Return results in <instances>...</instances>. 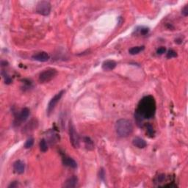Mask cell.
I'll return each instance as SVG.
<instances>
[{
    "label": "cell",
    "instance_id": "4fadbf2b",
    "mask_svg": "<svg viewBox=\"0 0 188 188\" xmlns=\"http://www.w3.org/2000/svg\"><path fill=\"white\" fill-rule=\"evenodd\" d=\"M132 144L138 149H144L147 146V143L146 142L145 140L139 137H136L133 139Z\"/></svg>",
    "mask_w": 188,
    "mask_h": 188
},
{
    "label": "cell",
    "instance_id": "8992f818",
    "mask_svg": "<svg viewBox=\"0 0 188 188\" xmlns=\"http://www.w3.org/2000/svg\"><path fill=\"white\" fill-rule=\"evenodd\" d=\"M64 94H65V91L62 90V91L57 93L56 95H54L53 98H51V99L49 101V104L47 105V109H46V112H47L48 115H50V114L53 112V110H54L55 107L57 106V103L60 102L61 98L62 97Z\"/></svg>",
    "mask_w": 188,
    "mask_h": 188
},
{
    "label": "cell",
    "instance_id": "d6986e66",
    "mask_svg": "<svg viewBox=\"0 0 188 188\" xmlns=\"http://www.w3.org/2000/svg\"><path fill=\"white\" fill-rule=\"evenodd\" d=\"M33 144H34V138L30 137L29 139L27 140V141H26V143H25V146H24V147H25L26 149H30V148L33 147Z\"/></svg>",
    "mask_w": 188,
    "mask_h": 188
},
{
    "label": "cell",
    "instance_id": "cb8c5ba5",
    "mask_svg": "<svg viewBox=\"0 0 188 188\" xmlns=\"http://www.w3.org/2000/svg\"><path fill=\"white\" fill-rule=\"evenodd\" d=\"M165 179V174H160L157 177V181L159 183H161L164 181V180Z\"/></svg>",
    "mask_w": 188,
    "mask_h": 188
},
{
    "label": "cell",
    "instance_id": "44dd1931",
    "mask_svg": "<svg viewBox=\"0 0 188 188\" xmlns=\"http://www.w3.org/2000/svg\"><path fill=\"white\" fill-rule=\"evenodd\" d=\"M99 179H100L101 180L104 181V179H105V171H104V169L103 168H102L100 170H99Z\"/></svg>",
    "mask_w": 188,
    "mask_h": 188
},
{
    "label": "cell",
    "instance_id": "52a82bcc",
    "mask_svg": "<svg viewBox=\"0 0 188 188\" xmlns=\"http://www.w3.org/2000/svg\"><path fill=\"white\" fill-rule=\"evenodd\" d=\"M30 109L27 108V107H25L22 110V111L20 112V113L19 114V115L16 118L15 122H14V124L19 126L21 123H23V122L26 121L28 118V117L30 116Z\"/></svg>",
    "mask_w": 188,
    "mask_h": 188
},
{
    "label": "cell",
    "instance_id": "5bb4252c",
    "mask_svg": "<svg viewBox=\"0 0 188 188\" xmlns=\"http://www.w3.org/2000/svg\"><path fill=\"white\" fill-rule=\"evenodd\" d=\"M84 140V143L85 145L86 149H88V151H93L94 149V141L91 140V137H85L83 138Z\"/></svg>",
    "mask_w": 188,
    "mask_h": 188
},
{
    "label": "cell",
    "instance_id": "6da1fadb",
    "mask_svg": "<svg viewBox=\"0 0 188 188\" xmlns=\"http://www.w3.org/2000/svg\"><path fill=\"white\" fill-rule=\"evenodd\" d=\"M156 102L152 96H144L138 104L137 108L134 114V118L137 125L143 126V120L153 118L156 112Z\"/></svg>",
    "mask_w": 188,
    "mask_h": 188
},
{
    "label": "cell",
    "instance_id": "7c38bea8",
    "mask_svg": "<svg viewBox=\"0 0 188 188\" xmlns=\"http://www.w3.org/2000/svg\"><path fill=\"white\" fill-rule=\"evenodd\" d=\"M78 184V178L76 176H73L71 177L68 178L64 183V187L66 188H74L76 187Z\"/></svg>",
    "mask_w": 188,
    "mask_h": 188
},
{
    "label": "cell",
    "instance_id": "2e32d148",
    "mask_svg": "<svg viewBox=\"0 0 188 188\" xmlns=\"http://www.w3.org/2000/svg\"><path fill=\"white\" fill-rule=\"evenodd\" d=\"M146 133L149 135V137H153L154 136V134H155V132H154L153 126L150 123H148L146 125Z\"/></svg>",
    "mask_w": 188,
    "mask_h": 188
},
{
    "label": "cell",
    "instance_id": "ffe728a7",
    "mask_svg": "<svg viewBox=\"0 0 188 188\" xmlns=\"http://www.w3.org/2000/svg\"><path fill=\"white\" fill-rule=\"evenodd\" d=\"M177 57V53L173 49H170L168 50V53L166 54V57L168 59H171V58H173V57Z\"/></svg>",
    "mask_w": 188,
    "mask_h": 188
},
{
    "label": "cell",
    "instance_id": "4316f807",
    "mask_svg": "<svg viewBox=\"0 0 188 188\" xmlns=\"http://www.w3.org/2000/svg\"><path fill=\"white\" fill-rule=\"evenodd\" d=\"M175 42H176V43H178V44H181L182 43V39L181 38H176L175 40Z\"/></svg>",
    "mask_w": 188,
    "mask_h": 188
},
{
    "label": "cell",
    "instance_id": "ba28073f",
    "mask_svg": "<svg viewBox=\"0 0 188 188\" xmlns=\"http://www.w3.org/2000/svg\"><path fill=\"white\" fill-rule=\"evenodd\" d=\"M32 58L34 60L38 61V62H45L49 61L50 59V56L46 51H41V52H38L32 56Z\"/></svg>",
    "mask_w": 188,
    "mask_h": 188
},
{
    "label": "cell",
    "instance_id": "30bf717a",
    "mask_svg": "<svg viewBox=\"0 0 188 188\" xmlns=\"http://www.w3.org/2000/svg\"><path fill=\"white\" fill-rule=\"evenodd\" d=\"M13 171L17 174H22L25 170V165L22 160H17L13 163Z\"/></svg>",
    "mask_w": 188,
    "mask_h": 188
},
{
    "label": "cell",
    "instance_id": "5b68a950",
    "mask_svg": "<svg viewBox=\"0 0 188 188\" xmlns=\"http://www.w3.org/2000/svg\"><path fill=\"white\" fill-rule=\"evenodd\" d=\"M51 10V3L48 1H41L36 5L37 13L41 16H46L50 14Z\"/></svg>",
    "mask_w": 188,
    "mask_h": 188
},
{
    "label": "cell",
    "instance_id": "ac0fdd59",
    "mask_svg": "<svg viewBox=\"0 0 188 188\" xmlns=\"http://www.w3.org/2000/svg\"><path fill=\"white\" fill-rule=\"evenodd\" d=\"M136 32L139 33L140 35H146V34H148L149 32V28L146 27H139L136 29Z\"/></svg>",
    "mask_w": 188,
    "mask_h": 188
},
{
    "label": "cell",
    "instance_id": "277c9868",
    "mask_svg": "<svg viewBox=\"0 0 188 188\" xmlns=\"http://www.w3.org/2000/svg\"><path fill=\"white\" fill-rule=\"evenodd\" d=\"M57 75V71L55 68H49L41 72L39 75V82L41 83H46L52 80Z\"/></svg>",
    "mask_w": 188,
    "mask_h": 188
},
{
    "label": "cell",
    "instance_id": "9c48e42d",
    "mask_svg": "<svg viewBox=\"0 0 188 188\" xmlns=\"http://www.w3.org/2000/svg\"><path fill=\"white\" fill-rule=\"evenodd\" d=\"M62 163L65 166L68 167V168H77V162L74 160L71 157H68V156L65 155L63 154L62 155Z\"/></svg>",
    "mask_w": 188,
    "mask_h": 188
},
{
    "label": "cell",
    "instance_id": "d4e9b609",
    "mask_svg": "<svg viewBox=\"0 0 188 188\" xmlns=\"http://www.w3.org/2000/svg\"><path fill=\"white\" fill-rule=\"evenodd\" d=\"M181 13L184 16H188V5H185V7L182 9L181 10Z\"/></svg>",
    "mask_w": 188,
    "mask_h": 188
},
{
    "label": "cell",
    "instance_id": "7a4b0ae2",
    "mask_svg": "<svg viewBox=\"0 0 188 188\" xmlns=\"http://www.w3.org/2000/svg\"><path fill=\"white\" fill-rule=\"evenodd\" d=\"M115 132L120 137H126L132 134L133 132V124L128 119H120L115 123Z\"/></svg>",
    "mask_w": 188,
    "mask_h": 188
},
{
    "label": "cell",
    "instance_id": "484cf974",
    "mask_svg": "<svg viewBox=\"0 0 188 188\" xmlns=\"http://www.w3.org/2000/svg\"><path fill=\"white\" fill-rule=\"evenodd\" d=\"M18 186H19V183H18V181H13V182H11L10 184H9L8 188H16V187H17Z\"/></svg>",
    "mask_w": 188,
    "mask_h": 188
},
{
    "label": "cell",
    "instance_id": "3957f363",
    "mask_svg": "<svg viewBox=\"0 0 188 188\" xmlns=\"http://www.w3.org/2000/svg\"><path fill=\"white\" fill-rule=\"evenodd\" d=\"M68 132L69 137H70V142L71 143L72 146L74 148H75V149H78L80 146V136H79L78 133H77L74 125L73 124V123L71 121L69 122Z\"/></svg>",
    "mask_w": 188,
    "mask_h": 188
},
{
    "label": "cell",
    "instance_id": "7402d4cb",
    "mask_svg": "<svg viewBox=\"0 0 188 188\" xmlns=\"http://www.w3.org/2000/svg\"><path fill=\"white\" fill-rule=\"evenodd\" d=\"M2 75H3V76H4V82H5V84L9 85V84H10L11 82H12V80H11L10 77L8 76V75L7 74V73H4V74L2 73Z\"/></svg>",
    "mask_w": 188,
    "mask_h": 188
},
{
    "label": "cell",
    "instance_id": "e0dca14e",
    "mask_svg": "<svg viewBox=\"0 0 188 188\" xmlns=\"http://www.w3.org/2000/svg\"><path fill=\"white\" fill-rule=\"evenodd\" d=\"M40 149L42 152H46L48 151V145L46 140L45 139H41L39 143Z\"/></svg>",
    "mask_w": 188,
    "mask_h": 188
},
{
    "label": "cell",
    "instance_id": "9a60e30c",
    "mask_svg": "<svg viewBox=\"0 0 188 188\" xmlns=\"http://www.w3.org/2000/svg\"><path fill=\"white\" fill-rule=\"evenodd\" d=\"M145 49V46H134V47L131 48L129 49V53L132 55H135V54H139L140 52L143 51Z\"/></svg>",
    "mask_w": 188,
    "mask_h": 188
},
{
    "label": "cell",
    "instance_id": "8fae6325",
    "mask_svg": "<svg viewBox=\"0 0 188 188\" xmlns=\"http://www.w3.org/2000/svg\"><path fill=\"white\" fill-rule=\"evenodd\" d=\"M117 66V62L114 60H108L104 61L102 63V69L105 71H110L115 68Z\"/></svg>",
    "mask_w": 188,
    "mask_h": 188
},
{
    "label": "cell",
    "instance_id": "603a6c76",
    "mask_svg": "<svg viewBox=\"0 0 188 188\" xmlns=\"http://www.w3.org/2000/svg\"><path fill=\"white\" fill-rule=\"evenodd\" d=\"M165 51H166V49H165V47H164V46H161V47H160L157 50V54H159V55H162V54H163L164 53H165Z\"/></svg>",
    "mask_w": 188,
    "mask_h": 188
}]
</instances>
